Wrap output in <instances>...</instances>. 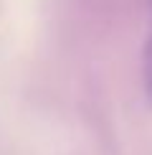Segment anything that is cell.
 I'll return each mask as SVG.
<instances>
[{"label": "cell", "instance_id": "6da1fadb", "mask_svg": "<svg viewBox=\"0 0 152 155\" xmlns=\"http://www.w3.org/2000/svg\"><path fill=\"white\" fill-rule=\"evenodd\" d=\"M142 89H144V99L152 109V31L144 41V51H142Z\"/></svg>", "mask_w": 152, "mask_h": 155}]
</instances>
